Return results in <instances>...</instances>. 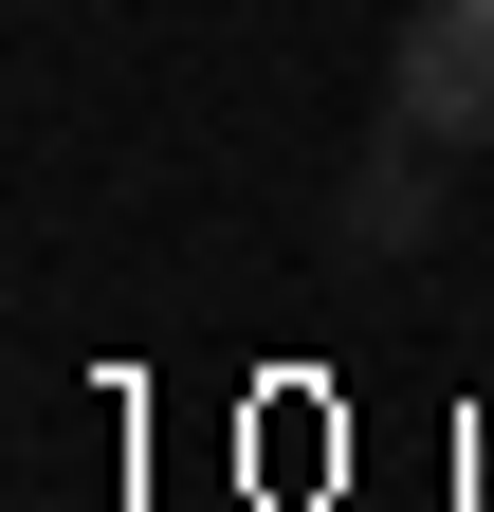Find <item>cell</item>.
Masks as SVG:
<instances>
[{"instance_id": "cell-1", "label": "cell", "mask_w": 494, "mask_h": 512, "mask_svg": "<svg viewBox=\"0 0 494 512\" xmlns=\"http://www.w3.org/2000/svg\"><path fill=\"white\" fill-rule=\"evenodd\" d=\"M385 128H421L440 165L494 147V0H403V37H385Z\"/></svg>"}, {"instance_id": "cell-2", "label": "cell", "mask_w": 494, "mask_h": 512, "mask_svg": "<svg viewBox=\"0 0 494 512\" xmlns=\"http://www.w3.org/2000/svg\"><path fill=\"white\" fill-rule=\"evenodd\" d=\"M348 256H421V238H440V147H421V128H385V147H366L348 165Z\"/></svg>"}]
</instances>
